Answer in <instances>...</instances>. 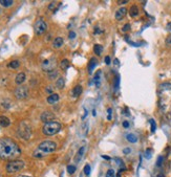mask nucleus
I'll list each match as a JSON object with an SVG mask.
<instances>
[{"label": "nucleus", "instance_id": "nucleus-36", "mask_svg": "<svg viewBox=\"0 0 171 177\" xmlns=\"http://www.w3.org/2000/svg\"><path fill=\"white\" fill-rule=\"evenodd\" d=\"M151 154H152V151H151V149H148V150H146V153H145V157H146L147 159H149V158L151 157Z\"/></svg>", "mask_w": 171, "mask_h": 177}, {"label": "nucleus", "instance_id": "nucleus-11", "mask_svg": "<svg viewBox=\"0 0 171 177\" xmlns=\"http://www.w3.org/2000/svg\"><path fill=\"white\" fill-rule=\"evenodd\" d=\"M82 86L81 85H77V86H75V88L72 89V91H71V96H72V98H75V99H77L79 96H81V93H82Z\"/></svg>", "mask_w": 171, "mask_h": 177}, {"label": "nucleus", "instance_id": "nucleus-29", "mask_svg": "<svg viewBox=\"0 0 171 177\" xmlns=\"http://www.w3.org/2000/svg\"><path fill=\"white\" fill-rule=\"evenodd\" d=\"M119 85H120V75L117 74L116 75V80H115V83H113V88H115V91H117L119 89Z\"/></svg>", "mask_w": 171, "mask_h": 177}, {"label": "nucleus", "instance_id": "nucleus-4", "mask_svg": "<svg viewBox=\"0 0 171 177\" xmlns=\"http://www.w3.org/2000/svg\"><path fill=\"white\" fill-rule=\"evenodd\" d=\"M25 163L23 160L20 159H15V160H11L9 161V163L7 164V172L8 173H17L19 171H21L24 168Z\"/></svg>", "mask_w": 171, "mask_h": 177}, {"label": "nucleus", "instance_id": "nucleus-13", "mask_svg": "<svg viewBox=\"0 0 171 177\" xmlns=\"http://www.w3.org/2000/svg\"><path fill=\"white\" fill-rule=\"evenodd\" d=\"M25 73L24 72H19L17 75H16V79H15V82L17 85H21L22 83H24L25 81Z\"/></svg>", "mask_w": 171, "mask_h": 177}, {"label": "nucleus", "instance_id": "nucleus-37", "mask_svg": "<svg viewBox=\"0 0 171 177\" xmlns=\"http://www.w3.org/2000/svg\"><path fill=\"white\" fill-rule=\"evenodd\" d=\"M116 161L118 162V166H119L120 168H123V169H124V162H123L120 158H116Z\"/></svg>", "mask_w": 171, "mask_h": 177}, {"label": "nucleus", "instance_id": "nucleus-45", "mask_svg": "<svg viewBox=\"0 0 171 177\" xmlns=\"http://www.w3.org/2000/svg\"><path fill=\"white\" fill-rule=\"evenodd\" d=\"M123 127H124V128H128V127H129V123H128L127 121H124V122H123Z\"/></svg>", "mask_w": 171, "mask_h": 177}, {"label": "nucleus", "instance_id": "nucleus-8", "mask_svg": "<svg viewBox=\"0 0 171 177\" xmlns=\"http://www.w3.org/2000/svg\"><path fill=\"white\" fill-rule=\"evenodd\" d=\"M15 96L18 100H24L28 97V88L26 86H19L15 90Z\"/></svg>", "mask_w": 171, "mask_h": 177}, {"label": "nucleus", "instance_id": "nucleus-30", "mask_svg": "<svg viewBox=\"0 0 171 177\" xmlns=\"http://www.w3.org/2000/svg\"><path fill=\"white\" fill-rule=\"evenodd\" d=\"M88 129H89V126H88L87 122H84V123L82 124V126H81V130H82V131H84V134H87Z\"/></svg>", "mask_w": 171, "mask_h": 177}, {"label": "nucleus", "instance_id": "nucleus-14", "mask_svg": "<svg viewBox=\"0 0 171 177\" xmlns=\"http://www.w3.org/2000/svg\"><path fill=\"white\" fill-rule=\"evenodd\" d=\"M59 99H60L59 95L53 93V95H50V96L47 98V103H48V104H56V103L59 101Z\"/></svg>", "mask_w": 171, "mask_h": 177}, {"label": "nucleus", "instance_id": "nucleus-24", "mask_svg": "<svg viewBox=\"0 0 171 177\" xmlns=\"http://www.w3.org/2000/svg\"><path fill=\"white\" fill-rule=\"evenodd\" d=\"M94 51H95V54H96L97 56H100V55L102 54V51H103V46L100 45V44H96V45L94 46Z\"/></svg>", "mask_w": 171, "mask_h": 177}, {"label": "nucleus", "instance_id": "nucleus-16", "mask_svg": "<svg viewBox=\"0 0 171 177\" xmlns=\"http://www.w3.org/2000/svg\"><path fill=\"white\" fill-rule=\"evenodd\" d=\"M97 64H98L97 59H96V58H92V59H90V61H89V65H88V71H89V73H90V74L93 73V71H94L95 67L97 66Z\"/></svg>", "mask_w": 171, "mask_h": 177}, {"label": "nucleus", "instance_id": "nucleus-39", "mask_svg": "<svg viewBox=\"0 0 171 177\" xmlns=\"http://www.w3.org/2000/svg\"><path fill=\"white\" fill-rule=\"evenodd\" d=\"M46 92H48V93H50V95H53V93H54L53 86H47V87H46Z\"/></svg>", "mask_w": 171, "mask_h": 177}, {"label": "nucleus", "instance_id": "nucleus-41", "mask_svg": "<svg viewBox=\"0 0 171 177\" xmlns=\"http://www.w3.org/2000/svg\"><path fill=\"white\" fill-rule=\"evenodd\" d=\"M162 162H163V156H159V157L157 158V161H156L157 167H161V166H162Z\"/></svg>", "mask_w": 171, "mask_h": 177}, {"label": "nucleus", "instance_id": "nucleus-21", "mask_svg": "<svg viewBox=\"0 0 171 177\" xmlns=\"http://www.w3.org/2000/svg\"><path fill=\"white\" fill-rule=\"evenodd\" d=\"M129 15L131 17H136L139 15V8L136 5H132L129 10Z\"/></svg>", "mask_w": 171, "mask_h": 177}, {"label": "nucleus", "instance_id": "nucleus-47", "mask_svg": "<svg viewBox=\"0 0 171 177\" xmlns=\"http://www.w3.org/2000/svg\"><path fill=\"white\" fill-rule=\"evenodd\" d=\"M48 9H49V10H54V9H55V2H52V3L49 4Z\"/></svg>", "mask_w": 171, "mask_h": 177}, {"label": "nucleus", "instance_id": "nucleus-49", "mask_svg": "<svg viewBox=\"0 0 171 177\" xmlns=\"http://www.w3.org/2000/svg\"><path fill=\"white\" fill-rule=\"evenodd\" d=\"M102 157L104 158V159H107V160H109L110 158H109V156H107V155H102Z\"/></svg>", "mask_w": 171, "mask_h": 177}, {"label": "nucleus", "instance_id": "nucleus-43", "mask_svg": "<svg viewBox=\"0 0 171 177\" xmlns=\"http://www.w3.org/2000/svg\"><path fill=\"white\" fill-rule=\"evenodd\" d=\"M105 63H106V65H109L110 64V57L109 56H106V58H105Z\"/></svg>", "mask_w": 171, "mask_h": 177}, {"label": "nucleus", "instance_id": "nucleus-27", "mask_svg": "<svg viewBox=\"0 0 171 177\" xmlns=\"http://www.w3.org/2000/svg\"><path fill=\"white\" fill-rule=\"evenodd\" d=\"M60 66H61V68H62L63 70L67 69V68L69 67V61H68L67 59H64V60H62V61H61V64H60Z\"/></svg>", "mask_w": 171, "mask_h": 177}, {"label": "nucleus", "instance_id": "nucleus-7", "mask_svg": "<svg viewBox=\"0 0 171 177\" xmlns=\"http://www.w3.org/2000/svg\"><path fill=\"white\" fill-rule=\"evenodd\" d=\"M34 28H35V33H36L37 35H42V34H44V33L46 32V30H47V24H46V22L44 21V19L39 18V19L36 21Z\"/></svg>", "mask_w": 171, "mask_h": 177}, {"label": "nucleus", "instance_id": "nucleus-17", "mask_svg": "<svg viewBox=\"0 0 171 177\" xmlns=\"http://www.w3.org/2000/svg\"><path fill=\"white\" fill-rule=\"evenodd\" d=\"M84 152H85V147H81V148L79 149V151L77 152V154H76V157H75V161H76V162H79V161L81 160Z\"/></svg>", "mask_w": 171, "mask_h": 177}, {"label": "nucleus", "instance_id": "nucleus-15", "mask_svg": "<svg viewBox=\"0 0 171 177\" xmlns=\"http://www.w3.org/2000/svg\"><path fill=\"white\" fill-rule=\"evenodd\" d=\"M63 43H64L63 38L57 37V38H55V40H54V42H53V46H54L55 48H60V47L63 45Z\"/></svg>", "mask_w": 171, "mask_h": 177}, {"label": "nucleus", "instance_id": "nucleus-38", "mask_svg": "<svg viewBox=\"0 0 171 177\" xmlns=\"http://www.w3.org/2000/svg\"><path fill=\"white\" fill-rule=\"evenodd\" d=\"M166 44L168 45V46H171V35H169L167 38H166Z\"/></svg>", "mask_w": 171, "mask_h": 177}, {"label": "nucleus", "instance_id": "nucleus-50", "mask_svg": "<svg viewBox=\"0 0 171 177\" xmlns=\"http://www.w3.org/2000/svg\"><path fill=\"white\" fill-rule=\"evenodd\" d=\"M17 177H31V176H27V175H19Z\"/></svg>", "mask_w": 171, "mask_h": 177}, {"label": "nucleus", "instance_id": "nucleus-19", "mask_svg": "<svg viewBox=\"0 0 171 177\" xmlns=\"http://www.w3.org/2000/svg\"><path fill=\"white\" fill-rule=\"evenodd\" d=\"M101 75H102V71H101V70L97 71V73L95 74L94 82L96 83V86H97V87H99V86H100V83H101Z\"/></svg>", "mask_w": 171, "mask_h": 177}, {"label": "nucleus", "instance_id": "nucleus-6", "mask_svg": "<svg viewBox=\"0 0 171 177\" xmlns=\"http://www.w3.org/2000/svg\"><path fill=\"white\" fill-rule=\"evenodd\" d=\"M56 66H57V60H56L55 58L46 59V60H44L43 63H42V69H43L44 71L48 72V73L52 72V71H54L55 68H56Z\"/></svg>", "mask_w": 171, "mask_h": 177}, {"label": "nucleus", "instance_id": "nucleus-9", "mask_svg": "<svg viewBox=\"0 0 171 177\" xmlns=\"http://www.w3.org/2000/svg\"><path fill=\"white\" fill-rule=\"evenodd\" d=\"M54 117H55V115H54V113L53 112H50V111H44L42 114H41V121L43 122V123H48V122H52V121H54Z\"/></svg>", "mask_w": 171, "mask_h": 177}, {"label": "nucleus", "instance_id": "nucleus-18", "mask_svg": "<svg viewBox=\"0 0 171 177\" xmlns=\"http://www.w3.org/2000/svg\"><path fill=\"white\" fill-rule=\"evenodd\" d=\"M45 153L43 152V151H41L39 148H37L34 152H33V156L35 157V158H43V157H45Z\"/></svg>", "mask_w": 171, "mask_h": 177}, {"label": "nucleus", "instance_id": "nucleus-34", "mask_svg": "<svg viewBox=\"0 0 171 177\" xmlns=\"http://www.w3.org/2000/svg\"><path fill=\"white\" fill-rule=\"evenodd\" d=\"M106 177H115V171L112 169H109L106 172Z\"/></svg>", "mask_w": 171, "mask_h": 177}, {"label": "nucleus", "instance_id": "nucleus-46", "mask_svg": "<svg viewBox=\"0 0 171 177\" xmlns=\"http://www.w3.org/2000/svg\"><path fill=\"white\" fill-rule=\"evenodd\" d=\"M166 28H167V31H168V32H170V33H171V22H168V24H167Z\"/></svg>", "mask_w": 171, "mask_h": 177}, {"label": "nucleus", "instance_id": "nucleus-35", "mask_svg": "<svg viewBox=\"0 0 171 177\" xmlns=\"http://www.w3.org/2000/svg\"><path fill=\"white\" fill-rule=\"evenodd\" d=\"M48 74H49V78H50V79H56V78L58 76V72H57V70H54V71L49 72Z\"/></svg>", "mask_w": 171, "mask_h": 177}, {"label": "nucleus", "instance_id": "nucleus-5", "mask_svg": "<svg viewBox=\"0 0 171 177\" xmlns=\"http://www.w3.org/2000/svg\"><path fill=\"white\" fill-rule=\"evenodd\" d=\"M38 148H39L41 151H43L45 154H48V153H53V152L56 151V149H57V144L54 143V141H52V140H44V141H42V143L38 146Z\"/></svg>", "mask_w": 171, "mask_h": 177}, {"label": "nucleus", "instance_id": "nucleus-23", "mask_svg": "<svg viewBox=\"0 0 171 177\" xmlns=\"http://www.w3.org/2000/svg\"><path fill=\"white\" fill-rule=\"evenodd\" d=\"M0 4L3 8H10L14 4V1L13 0H0Z\"/></svg>", "mask_w": 171, "mask_h": 177}, {"label": "nucleus", "instance_id": "nucleus-12", "mask_svg": "<svg viewBox=\"0 0 171 177\" xmlns=\"http://www.w3.org/2000/svg\"><path fill=\"white\" fill-rule=\"evenodd\" d=\"M11 125V121L9 117L7 116H0V127H3V128H7Z\"/></svg>", "mask_w": 171, "mask_h": 177}, {"label": "nucleus", "instance_id": "nucleus-48", "mask_svg": "<svg viewBox=\"0 0 171 177\" xmlns=\"http://www.w3.org/2000/svg\"><path fill=\"white\" fill-rule=\"evenodd\" d=\"M119 3L120 4H126V3H128V1L127 0H124V1H119Z\"/></svg>", "mask_w": 171, "mask_h": 177}, {"label": "nucleus", "instance_id": "nucleus-33", "mask_svg": "<svg viewBox=\"0 0 171 177\" xmlns=\"http://www.w3.org/2000/svg\"><path fill=\"white\" fill-rule=\"evenodd\" d=\"M150 125H151V132H155V130H156V124H155V122H154V120H150Z\"/></svg>", "mask_w": 171, "mask_h": 177}, {"label": "nucleus", "instance_id": "nucleus-22", "mask_svg": "<svg viewBox=\"0 0 171 177\" xmlns=\"http://www.w3.org/2000/svg\"><path fill=\"white\" fill-rule=\"evenodd\" d=\"M8 66H9V68H11V69H17V68L20 66V61H18V60L11 61Z\"/></svg>", "mask_w": 171, "mask_h": 177}, {"label": "nucleus", "instance_id": "nucleus-3", "mask_svg": "<svg viewBox=\"0 0 171 177\" xmlns=\"http://www.w3.org/2000/svg\"><path fill=\"white\" fill-rule=\"evenodd\" d=\"M18 135L22 139H30L32 136V127L26 122H21L18 126Z\"/></svg>", "mask_w": 171, "mask_h": 177}, {"label": "nucleus", "instance_id": "nucleus-53", "mask_svg": "<svg viewBox=\"0 0 171 177\" xmlns=\"http://www.w3.org/2000/svg\"><path fill=\"white\" fill-rule=\"evenodd\" d=\"M61 177H62V176H61Z\"/></svg>", "mask_w": 171, "mask_h": 177}, {"label": "nucleus", "instance_id": "nucleus-10", "mask_svg": "<svg viewBox=\"0 0 171 177\" xmlns=\"http://www.w3.org/2000/svg\"><path fill=\"white\" fill-rule=\"evenodd\" d=\"M126 13H127L126 8H120V9L116 12V19H117V20H122V19L125 17Z\"/></svg>", "mask_w": 171, "mask_h": 177}, {"label": "nucleus", "instance_id": "nucleus-28", "mask_svg": "<svg viewBox=\"0 0 171 177\" xmlns=\"http://www.w3.org/2000/svg\"><path fill=\"white\" fill-rule=\"evenodd\" d=\"M162 90H171V83H163L159 85Z\"/></svg>", "mask_w": 171, "mask_h": 177}, {"label": "nucleus", "instance_id": "nucleus-31", "mask_svg": "<svg viewBox=\"0 0 171 177\" xmlns=\"http://www.w3.org/2000/svg\"><path fill=\"white\" fill-rule=\"evenodd\" d=\"M76 166H73V164H69V166H67V172L69 173V174H73L75 172H76Z\"/></svg>", "mask_w": 171, "mask_h": 177}, {"label": "nucleus", "instance_id": "nucleus-2", "mask_svg": "<svg viewBox=\"0 0 171 177\" xmlns=\"http://www.w3.org/2000/svg\"><path fill=\"white\" fill-rule=\"evenodd\" d=\"M61 130V124L57 121H52L48 122L46 124H44L43 128H42V132L43 134L47 135V136H52L57 134L59 131Z\"/></svg>", "mask_w": 171, "mask_h": 177}, {"label": "nucleus", "instance_id": "nucleus-25", "mask_svg": "<svg viewBox=\"0 0 171 177\" xmlns=\"http://www.w3.org/2000/svg\"><path fill=\"white\" fill-rule=\"evenodd\" d=\"M64 85H65V80H64L63 78H59V79L57 80V82H56L57 88H59V89H62V88L64 87Z\"/></svg>", "mask_w": 171, "mask_h": 177}, {"label": "nucleus", "instance_id": "nucleus-26", "mask_svg": "<svg viewBox=\"0 0 171 177\" xmlns=\"http://www.w3.org/2000/svg\"><path fill=\"white\" fill-rule=\"evenodd\" d=\"M1 106H2V108H4V109H10L11 106H12V102H11L10 100L5 99V100H3V101L1 102Z\"/></svg>", "mask_w": 171, "mask_h": 177}, {"label": "nucleus", "instance_id": "nucleus-32", "mask_svg": "<svg viewBox=\"0 0 171 177\" xmlns=\"http://www.w3.org/2000/svg\"><path fill=\"white\" fill-rule=\"evenodd\" d=\"M84 173H85V175H89L90 174V166L87 163V164H85V167H84Z\"/></svg>", "mask_w": 171, "mask_h": 177}, {"label": "nucleus", "instance_id": "nucleus-40", "mask_svg": "<svg viewBox=\"0 0 171 177\" xmlns=\"http://www.w3.org/2000/svg\"><path fill=\"white\" fill-rule=\"evenodd\" d=\"M68 37H69V39H75V38H76V33H75L73 31H70Z\"/></svg>", "mask_w": 171, "mask_h": 177}, {"label": "nucleus", "instance_id": "nucleus-1", "mask_svg": "<svg viewBox=\"0 0 171 177\" xmlns=\"http://www.w3.org/2000/svg\"><path fill=\"white\" fill-rule=\"evenodd\" d=\"M21 155L20 147L11 138H0V158L3 160H15Z\"/></svg>", "mask_w": 171, "mask_h": 177}, {"label": "nucleus", "instance_id": "nucleus-44", "mask_svg": "<svg viewBox=\"0 0 171 177\" xmlns=\"http://www.w3.org/2000/svg\"><path fill=\"white\" fill-rule=\"evenodd\" d=\"M130 152H131V149H130V148H125V149L123 150V153H124V154H129Z\"/></svg>", "mask_w": 171, "mask_h": 177}, {"label": "nucleus", "instance_id": "nucleus-42", "mask_svg": "<svg viewBox=\"0 0 171 177\" xmlns=\"http://www.w3.org/2000/svg\"><path fill=\"white\" fill-rule=\"evenodd\" d=\"M129 30H130V24H125V25L123 26V28H122L123 32H127V31H129Z\"/></svg>", "mask_w": 171, "mask_h": 177}, {"label": "nucleus", "instance_id": "nucleus-51", "mask_svg": "<svg viewBox=\"0 0 171 177\" xmlns=\"http://www.w3.org/2000/svg\"><path fill=\"white\" fill-rule=\"evenodd\" d=\"M158 177H165V176H164L163 174H161V175H158Z\"/></svg>", "mask_w": 171, "mask_h": 177}, {"label": "nucleus", "instance_id": "nucleus-52", "mask_svg": "<svg viewBox=\"0 0 171 177\" xmlns=\"http://www.w3.org/2000/svg\"><path fill=\"white\" fill-rule=\"evenodd\" d=\"M0 177H3V176H2V175H0Z\"/></svg>", "mask_w": 171, "mask_h": 177}, {"label": "nucleus", "instance_id": "nucleus-20", "mask_svg": "<svg viewBox=\"0 0 171 177\" xmlns=\"http://www.w3.org/2000/svg\"><path fill=\"white\" fill-rule=\"evenodd\" d=\"M126 139H127L129 143L134 144V143L138 141V136H136L135 134H133V133H129V134L126 135Z\"/></svg>", "mask_w": 171, "mask_h": 177}]
</instances>
